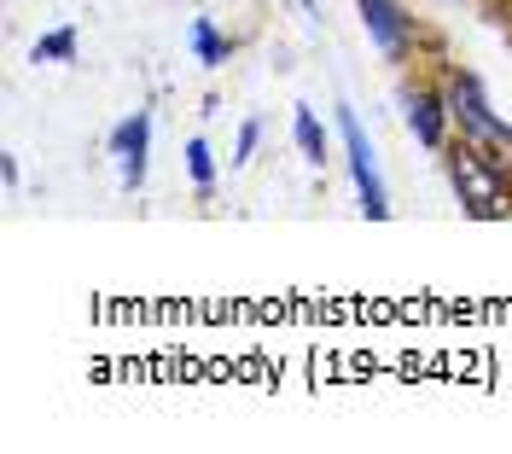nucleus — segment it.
Wrapping results in <instances>:
<instances>
[{
  "label": "nucleus",
  "instance_id": "nucleus-1",
  "mask_svg": "<svg viewBox=\"0 0 512 454\" xmlns=\"http://www.w3.org/2000/svg\"><path fill=\"white\" fill-rule=\"evenodd\" d=\"M443 169H448V187H454V198H460L466 216L495 222V216L512 210V163L507 158H489V152L466 146V140H448Z\"/></svg>",
  "mask_w": 512,
  "mask_h": 454
},
{
  "label": "nucleus",
  "instance_id": "nucleus-2",
  "mask_svg": "<svg viewBox=\"0 0 512 454\" xmlns=\"http://www.w3.org/2000/svg\"><path fill=\"white\" fill-rule=\"evenodd\" d=\"M443 99H448V117H454V140H466V146H478L489 158L512 163V123L489 105V94H483V82L472 70L448 65L443 70Z\"/></svg>",
  "mask_w": 512,
  "mask_h": 454
},
{
  "label": "nucleus",
  "instance_id": "nucleus-3",
  "mask_svg": "<svg viewBox=\"0 0 512 454\" xmlns=\"http://www.w3.org/2000/svg\"><path fill=\"white\" fill-rule=\"evenodd\" d=\"M338 140H344V158H350V181H355V204L367 222H384L390 216V187H384L379 152H373V134L361 129L350 105H338Z\"/></svg>",
  "mask_w": 512,
  "mask_h": 454
},
{
  "label": "nucleus",
  "instance_id": "nucleus-4",
  "mask_svg": "<svg viewBox=\"0 0 512 454\" xmlns=\"http://www.w3.org/2000/svg\"><path fill=\"white\" fill-rule=\"evenodd\" d=\"M355 12H361L367 41L379 47V59L408 65V59L419 53V18L402 6V0H355Z\"/></svg>",
  "mask_w": 512,
  "mask_h": 454
},
{
  "label": "nucleus",
  "instance_id": "nucleus-5",
  "mask_svg": "<svg viewBox=\"0 0 512 454\" xmlns=\"http://www.w3.org/2000/svg\"><path fill=\"white\" fill-rule=\"evenodd\" d=\"M105 158L117 163V187L140 193L146 169H152V105H134L117 129L105 134Z\"/></svg>",
  "mask_w": 512,
  "mask_h": 454
},
{
  "label": "nucleus",
  "instance_id": "nucleus-6",
  "mask_svg": "<svg viewBox=\"0 0 512 454\" xmlns=\"http://www.w3.org/2000/svg\"><path fill=\"white\" fill-rule=\"evenodd\" d=\"M396 105H402V123H408V134H414L425 152H437V158H443V146L454 140V117H448L443 82H402Z\"/></svg>",
  "mask_w": 512,
  "mask_h": 454
},
{
  "label": "nucleus",
  "instance_id": "nucleus-7",
  "mask_svg": "<svg viewBox=\"0 0 512 454\" xmlns=\"http://www.w3.org/2000/svg\"><path fill=\"white\" fill-rule=\"evenodd\" d=\"M291 140H297V152H303L309 169H326V158H332V134H326L315 105H291Z\"/></svg>",
  "mask_w": 512,
  "mask_h": 454
},
{
  "label": "nucleus",
  "instance_id": "nucleus-8",
  "mask_svg": "<svg viewBox=\"0 0 512 454\" xmlns=\"http://www.w3.org/2000/svg\"><path fill=\"white\" fill-rule=\"evenodd\" d=\"M187 47H192V59H198L204 70H222L227 59H233V35H222V24H216V18H192Z\"/></svg>",
  "mask_w": 512,
  "mask_h": 454
},
{
  "label": "nucleus",
  "instance_id": "nucleus-9",
  "mask_svg": "<svg viewBox=\"0 0 512 454\" xmlns=\"http://www.w3.org/2000/svg\"><path fill=\"white\" fill-rule=\"evenodd\" d=\"M76 53H82V35L70 30V24H59V30H47L41 41L30 47L35 65H76Z\"/></svg>",
  "mask_w": 512,
  "mask_h": 454
},
{
  "label": "nucleus",
  "instance_id": "nucleus-10",
  "mask_svg": "<svg viewBox=\"0 0 512 454\" xmlns=\"http://www.w3.org/2000/svg\"><path fill=\"white\" fill-rule=\"evenodd\" d=\"M187 175H192V187H198V198L216 193V152H210L204 134H192L187 140Z\"/></svg>",
  "mask_w": 512,
  "mask_h": 454
},
{
  "label": "nucleus",
  "instance_id": "nucleus-11",
  "mask_svg": "<svg viewBox=\"0 0 512 454\" xmlns=\"http://www.w3.org/2000/svg\"><path fill=\"white\" fill-rule=\"evenodd\" d=\"M256 146H262V123H239V140H233V169H245V163L256 158Z\"/></svg>",
  "mask_w": 512,
  "mask_h": 454
},
{
  "label": "nucleus",
  "instance_id": "nucleus-12",
  "mask_svg": "<svg viewBox=\"0 0 512 454\" xmlns=\"http://www.w3.org/2000/svg\"><path fill=\"white\" fill-rule=\"evenodd\" d=\"M0 181H6V187H18V152H6V158H0Z\"/></svg>",
  "mask_w": 512,
  "mask_h": 454
},
{
  "label": "nucleus",
  "instance_id": "nucleus-13",
  "mask_svg": "<svg viewBox=\"0 0 512 454\" xmlns=\"http://www.w3.org/2000/svg\"><path fill=\"white\" fill-rule=\"evenodd\" d=\"M297 6H303V12H309V18H315V12H320V0H297Z\"/></svg>",
  "mask_w": 512,
  "mask_h": 454
}]
</instances>
